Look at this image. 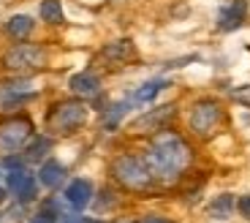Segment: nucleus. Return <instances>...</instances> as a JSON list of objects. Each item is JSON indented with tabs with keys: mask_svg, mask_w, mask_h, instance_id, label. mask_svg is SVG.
<instances>
[{
	"mask_svg": "<svg viewBox=\"0 0 250 223\" xmlns=\"http://www.w3.org/2000/svg\"><path fill=\"white\" fill-rule=\"evenodd\" d=\"M3 66L14 74H27V71H38L46 66V52L36 44H17L6 52Z\"/></svg>",
	"mask_w": 250,
	"mask_h": 223,
	"instance_id": "nucleus-5",
	"label": "nucleus"
},
{
	"mask_svg": "<svg viewBox=\"0 0 250 223\" xmlns=\"http://www.w3.org/2000/svg\"><path fill=\"white\" fill-rule=\"evenodd\" d=\"M193 161L190 144L182 136H177L174 131H158L152 139V147L147 153V166L155 177H177L180 172H185Z\"/></svg>",
	"mask_w": 250,
	"mask_h": 223,
	"instance_id": "nucleus-1",
	"label": "nucleus"
},
{
	"mask_svg": "<svg viewBox=\"0 0 250 223\" xmlns=\"http://www.w3.org/2000/svg\"><path fill=\"white\" fill-rule=\"evenodd\" d=\"M3 201H6V191H3V188H0V204H3Z\"/></svg>",
	"mask_w": 250,
	"mask_h": 223,
	"instance_id": "nucleus-25",
	"label": "nucleus"
},
{
	"mask_svg": "<svg viewBox=\"0 0 250 223\" xmlns=\"http://www.w3.org/2000/svg\"><path fill=\"white\" fill-rule=\"evenodd\" d=\"M52 150V139L46 136H33L25 144V161H44V155Z\"/></svg>",
	"mask_w": 250,
	"mask_h": 223,
	"instance_id": "nucleus-15",
	"label": "nucleus"
},
{
	"mask_svg": "<svg viewBox=\"0 0 250 223\" xmlns=\"http://www.w3.org/2000/svg\"><path fill=\"white\" fill-rule=\"evenodd\" d=\"M237 210H239V215H242V218H248V221H250V193L237 201Z\"/></svg>",
	"mask_w": 250,
	"mask_h": 223,
	"instance_id": "nucleus-20",
	"label": "nucleus"
},
{
	"mask_svg": "<svg viewBox=\"0 0 250 223\" xmlns=\"http://www.w3.org/2000/svg\"><path fill=\"white\" fill-rule=\"evenodd\" d=\"M163 87H169V82H163V79H152V82H144L142 87L136 90V95L133 98L139 101V104H150L152 98H155L158 93H161Z\"/></svg>",
	"mask_w": 250,
	"mask_h": 223,
	"instance_id": "nucleus-18",
	"label": "nucleus"
},
{
	"mask_svg": "<svg viewBox=\"0 0 250 223\" xmlns=\"http://www.w3.org/2000/svg\"><path fill=\"white\" fill-rule=\"evenodd\" d=\"M41 19L44 22H49V25H62V6H60V0H41Z\"/></svg>",
	"mask_w": 250,
	"mask_h": 223,
	"instance_id": "nucleus-17",
	"label": "nucleus"
},
{
	"mask_svg": "<svg viewBox=\"0 0 250 223\" xmlns=\"http://www.w3.org/2000/svg\"><path fill=\"white\" fill-rule=\"evenodd\" d=\"M144 223H174V221H169L163 215H150V218H144Z\"/></svg>",
	"mask_w": 250,
	"mask_h": 223,
	"instance_id": "nucleus-22",
	"label": "nucleus"
},
{
	"mask_svg": "<svg viewBox=\"0 0 250 223\" xmlns=\"http://www.w3.org/2000/svg\"><path fill=\"white\" fill-rule=\"evenodd\" d=\"M62 180H65V169H62L57 161H44L41 163V169H38V182H41V185L57 188V185H62Z\"/></svg>",
	"mask_w": 250,
	"mask_h": 223,
	"instance_id": "nucleus-13",
	"label": "nucleus"
},
{
	"mask_svg": "<svg viewBox=\"0 0 250 223\" xmlns=\"http://www.w3.org/2000/svg\"><path fill=\"white\" fill-rule=\"evenodd\" d=\"M128 109H131V101H120V104H114L112 109L104 114V125H106V128H114V125L128 114Z\"/></svg>",
	"mask_w": 250,
	"mask_h": 223,
	"instance_id": "nucleus-19",
	"label": "nucleus"
},
{
	"mask_svg": "<svg viewBox=\"0 0 250 223\" xmlns=\"http://www.w3.org/2000/svg\"><path fill=\"white\" fill-rule=\"evenodd\" d=\"M33 139V123L30 117H6L0 120V153L14 155L25 150V144Z\"/></svg>",
	"mask_w": 250,
	"mask_h": 223,
	"instance_id": "nucleus-4",
	"label": "nucleus"
},
{
	"mask_svg": "<svg viewBox=\"0 0 250 223\" xmlns=\"http://www.w3.org/2000/svg\"><path fill=\"white\" fill-rule=\"evenodd\" d=\"M8 191L19 201H33L36 199V177L27 169H11L8 172Z\"/></svg>",
	"mask_w": 250,
	"mask_h": 223,
	"instance_id": "nucleus-9",
	"label": "nucleus"
},
{
	"mask_svg": "<svg viewBox=\"0 0 250 223\" xmlns=\"http://www.w3.org/2000/svg\"><path fill=\"white\" fill-rule=\"evenodd\" d=\"M237 207V201H234V196L231 193H220L218 199H215L212 204H209V215L212 218H218V221H223V218H229L231 215V210Z\"/></svg>",
	"mask_w": 250,
	"mask_h": 223,
	"instance_id": "nucleus-16",
	"label": "nucleus"
},
{
	"mask_svg": "<svg viewBox=\"0 0 250 223\" xmlns=\"http://www.w3.org/2000/svg\"><path fill=\"white\" fill-rule=\"evenodd\" d=\"M248 19V0H231V3H226L218 14V27L226 33L231 30H239L242 22Z\"/></svg>",
	"mask_w": 250,
	"mask_h": 223,
	"instance_id": "nucleus-8",
	"label": "nucleus"
},
{
	"mask_svg": "<svg viewBox=\"0 0 250 223\" xmlns=\"http://www.w3.org/2000/svg\"><path fill=\"white\" fill-rule=\"evenodd\" d=\"M62 223H93V221H87V218H79V215H74V218H65Z\"/></svg>",
	"mask_w": 250,
	"mask_h": 223,
	"instance_id": "nucleus-23",
	"label": "nucleus"
},
{
	"mask_svg": "<svg viewBox=\"0 0 250 223\" xmlns=\"http://www.w3.org/2000/svg\"><path fill=\"white\" fill-rule=\"evenodd\" d=\"M234 98H237L239 104H248V106H250V85H248V87H239V90H234Z\"/></svg>",
	"mask_w": 250,
	"mask_h": 223,
	"instance_id": "nucleus-21",
	"label": "nucleus"
},
{
	"mask_svg": "<svg viewBox=\"0 0 250 223\" xmlns=\"http://www.w3.org/2000/svg\"><path fill=\"white\" fill-rule=\"evenodd\" d=\"M33 27H36V22H33L27 14H14L11 19L6 22V30L11 38H17V41H22V38H27L33 33Z\"/></svg>",
	"mask_w": 250,
	"mask_h": 223,
	"instance_id": "nucleus-14",
	"label": "nucleus"
},
{
	"mask_svg": "<svg viewBox=\"0 0 250 223\" xmlns=\"http://www.w3.org/2000/svg\"><path fill=\"white\" fill-rule=\"evenodd\" d=\"M101 57L106 63H112V66H120V63H128L136 57V49H133V41H128V38H120V41H112L106 44L104 49H101Z\"/></svg>",
	"mask_w": 250,
	"mask_h": 223,
	"instance_id": "nucleus-10",
	"label": "nucleus"
},
{
	"mask_svg": "<svg viewBox=\"0 0 250 223\" xmlns=\"http://www.w3.org/2000/svg\"><path fill=\"white\" fill-rule=\"evenodd\" d=\"M30 223H52V221H46V218H44V215H38V218H36V221H30Z\"/></svg>",
	"mask_w": 250,
	"mask_h": 223,
	"instance_id": "nucleus-24",
	"label": "nucleus"
},
{
	"mask_svg": "<svg viewBox=\"0 0 250 223\" xmlns=\"http://www.w3.org/2000/svg\"><path fill=\"white\" fill-rule=\"evenodd\" d=\"M65 201H68L74 210H84V207L93 201V185L87 180H74L65 188Z\"/></svg>",
	"mask_w": 250,
	"mask_h": 223,
	"instance_id": "nucleus-11",
	"label": "nucleus"
},
{
	"mask_svg": "<svg viewBox=\"0 0 250 223\" xmlns=\"http://www.w3.org/2000/svg\"><path fill=\"white\" fill-rule=\"evenodd\" d=\"M174 114H177V109H174V104H166V106H158V109H152V112H144L142 117H136L131 123V131L133 134H152V131H163L166 125L174 120Z\"/></svg>",
	"mask_w": 250,
	"mask_h": 223,
	"instance_id": "nucleus-7",
	"label": "nucleus"
},
{
	"mask_svg": "<svg viewBox=\"0 0 250 223\" xmlns=\"http://www.w3.org/2000/svg\"><path fill=\"white\" fill-rule=\"evenodd\" d=\"M71 93L74 95H84V98H93V95H98L101 90V79L95 74H87V71H82V74H74L68 82Z\"/></svg>",
	"mask_w": 250,
	"mask_h": 223,
	"instance_id": "nucleus-12",
	"label": "nucleus"
},
{
	"mask_svg": "<svg viewBox=\"0 0 250 223\" xmlns=\"http://www.w3.org/2000/svg\"><path fill=\"white\" fill-rule=\"evenodd\" d=\"M125 223H136V221H125Z\"/></svg>",
	"mask_w": 250,
	"mask_h": 223,
	"instance_id": "nucleus-26",
	"label": "nucleus"
},
{
	"mask_svg": "<svg viewBox=\"0 0 250 223\" xmlns=\"http://www.w3.org/2000/svg\"><path fill=\"white\" fill-rule=\"evenodd\" d=\"M220 120H223V109H220V104L212 98L199 101V104L193 106V112H190V128H193V134H199L201 139L212 136L215 131H218Z\"/></svg>",
	"mask_w": 250,
	"mask_h": 223,
	"instance_id": "nucleus-6",
	"label": "nucleus"
},
{
	"mask_svg": "<svg viewBox=\"0 0 250 223\" xmlns=\"http://www.w3.org/2000/svg\"><path fill=\"white\" fill-rule=\"evenodd\" d=\"M112 177L128 191H150L155 182V174L150 172V166L136 158V155H120L112 163Z\"/></svg>",
	"mask_w": 250,
	"mask_h": 223,
	"instance_id": "nucleus-3",
	"label": "nucleus"
},
{
	"mask_svg": "<svg viewBox=\"0 0 250 223\" xmlns=\"http://www.w3.org/2000/svg\"><path fill=\"white\" fill-rule=\"evenodd\" d=\"M90 117V109L87 104H82V101H60L49 109L46 114V128H49L52 136H71L74 131H79L82 125L87 123Z\"/></svg>",
	"mask_w": 250,
	"mask_h": 223,
	"instance_id": "nucleus-2",
	"label": "nucleus"
}]
</instances>
